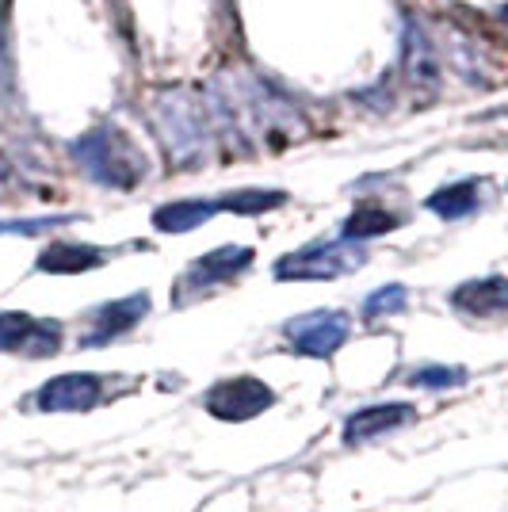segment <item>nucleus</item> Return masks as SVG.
Wrapping results in <instances>:
<instances>
[{"instance_id": "15", "label": "nucleus", "mask_w": 508, "mask_h": 512, "mask_svg": "<svg viewBox=\"0 0 508 512\" xmlns=\"http://www.w3.org/2000/svg\"><path fill=\"white\" fill-rule=\"evenodd\" d=\"M390 230H398V214H390L386 207L379 203H360L356 211L348 214V222H344V230H340V241H367V237H379V234H390Z\"/></svg>"}, {"instance_id": "4", "label": "nucleus", "mask_w": 508, "mask_h": 512, "mask_svg": "<svg viewBox=\"0 0 508 512\" xmlns=\"http://www.w3.org/2000/svg\"><path fill=\"white\" fill-rule=\"evenodd\" d=\"M367 264V253L352 241H321L310 249L283 256L276 264V279H337L348 272H360Z\"/></svg>"}, {"instance_id": "19", "label": "nucleus", "mask_w": 508, "mask_h": 512, "mask_svg": "<svg viewBox=\"0 0 508 512\" xmlns=\"http://www.w3.org/2000/svg\"><path fill=\"white\" fill-rule=\"evenodd\" d=\"M405 306V287L402 283H390V287H379L371 299L363 302V318L375 321V318H386V314H398Z\"/></svg>"}, {"instance_id": "18", "label": "nucleus", "mask_w": 508, "mask_h": 512, "mask_svg": "<svg viewBox=\"0 0 508 512\" xmlns=\"http://www.w3.org/2000/svg\"><path fill=\"white\" fill-rule=\"evenodd\" d=\"M31 329H35L31 314H0V352H23Z\"/></svg>"}, {"instance_id": "22", "label": "nucleus", "mask_w": 508, "mask_h": 512, "mask_svg": "<svg viewBox=\"0 0 508 512\" xmlns=\"http://www.w3.org/2000/svg\"><path fill=\"white\" fill-rule=\"evenodd\" d=\"M16 169L8 165V157H0V199H8V192H16Z\"/></svg>"}, {"instance_id": "6", "label": "nucleus", "mask_w": 508, "mask_h": 512, "mask_svg": "<svg viewBox=\"0 0 508 512\" xmlns=\"http://www.w3.org/2000/svg\"><path fill=\"white\" fill-rule=\"evenodd\" d=\"M287 341L295 344V352L325 360L333 356L340 344L348 341V318L340 310H314L302 318L287 321Z\"/></svg>"}, {"instance_id": "16", "label": "nucleus", "mask_w": 508, "mask_h": 512, "mask_svg": "<svg viewBox=\"0 0 508 512\" xmlns=\"http://www.w3.org/2000/svg\"><path fill=\"white\" fill-rule=\"evenodd\" d=\"M482 188H486V180H459V184H447V188H440V192L428 199V211H436L440 218H463V214L478 211Z\"/></svg>"}, {"instance_id": "7", "label": "nucleus", "mask_w": 508, "mask_h": 512, "mask_svg": "<svg viewBox=\"0 0 508 512\" xmlns=\"http://www.w3.org/2000/svg\"><path fill=\"white\" fill-rule=\"evenodd\" d=\"M249 264H253V249H245V245H222V249H214V253L199 256L188 272H184V279H180V295L211 291V287H218V283L241 276Z\"/></svg>"}, {"instance_id": "20", "label": "nucleus", "mask_w": 508, "mask_h": 512, "mask_svg": "<svg viewBox=\"0 0 508 512\" xmlns=\"http://www.w3.org/2000/svg\"><path fill=\"white\" fill-rule=\"evenodd\" d=\"M466 379V371H459V367H421V371H413V379L409 383L413 386H424V390H447V386H459Z\"/></svg>"}, {"instance_id": "9", "label": "nucleus", "mask_w": 508, "mask_h": 512, "mask_svg": "<svg viewBox=\"0 0 508 512\" xmlns=\"http://www.w3.org/2000/svg\"><path fill=\"white\" fill-rule=\"evenodd\" d=\"M146 314H149L146 291L127 295V299H119V302H107V306L96 310V318H92V333L85 337V344H107L111 337H119V333L134 329Z\"/></svg>"}, {"instance_id": "5", "label": "nucleus", "mask_w": 508, "mask_h": 512, "mask_svg": "<svg viewBox=\"0 0 508 512\" xmlns=\"http://www.w3.org/2000/svg\"><path fill=\"white\" fill-rule=\"evenodd\" d=\"M276 402V394L268 390V383H260L253 375H241V379H226L207 394V413L218 421H253L264 409Z\"/></svg>"}, {"instance_id": "12", "label": "nucleus", "mask_w": 508, "mask_h": 512, "mask_svg": "<svg viewBox=\"0 0 508 512\" xmlns=\"http://www.w3.org/2000/svg\"><path fill=\"white\" fill-rule=\"evenodd\" d=\"M107 260L104 249L96 245H77V241H54L50 249L39 256V272L50 276H77V272H92Z\"/></svg>"}, {"instance_id": "3", "label": "nucleus", "mask_w": 508, "mask_h": 512, "mask_svg": "<svg viewBox=\"0 0 508 512\" xmlns=\"http://www.w3.org/2000/svg\"><path fill=\"white\" fill-rule=\"evenodd\" d=\"M73 161L85 169L88 180L104 184V188H119V192H130L142 184L146 176V153L130 142L119 127H96L81 134L73 146Z\"/></svg>"}, {"instance_id": "1", "label": "nucleus", "mask_w": 508, "mask_h": 512, "mask_svg": "<svg viewBox=\"0 0 508 512\" xmlns=\"http://www.w3.org/2000/svg\"><path fill=\"white\" fill-rule=\"evenodd\" d=\"M214 134H226L241 150L249 146H283L302 127L295 104L253 73H218L211 85L199 92Z\"/></svg>"}, {"instance_id": "17", "label": "nucleus", "mask_w": 508, "mask_h": 512, "mask_svg": "<svg viewBox=\"0 0 508 512\" xmlns=\"http://www.w3.org/2000/svg\"><path fill=\"white\" fill-rule=\"evenodd\" d=\"M287 203V192H264V188H245V192H230L218 199V211H233V214H264L276 211Z\"/></svg>"}, {"instance_id": "11", "label": "nucleus", "mask_w": 508, "mask_h": 512, "mask_svg": "<svg viewBox=\"0 0 508 512\" xmlns=\"http://www.w3.org/2000/svg\"><path fill=\"white\" fill-rule=\"evenodd\" d=\"M402 69L413 85H436V77H440L436 50H432L424 27L417 20H405L402 27Z\"/></svg>"}, {"instance_id": "13", "label": "nucleus", "mask_w": 508, "mask_h": 512, "mask_svg": "<svg viewBox=\"0 0 508 512\" xmlns=\"http://www.w3.org/2000/svg\"><path fill=\"white\" fill-rule=\"evenodd\" d=\"M451 302H455L459 310H466V314H478V318H501L508 302V283L501 276L463 283V287L451 295Z\"/></svg>"}, {"instance_id": "21", "label": "nucleus", "mask_w": 508, "mask_h": 512, "mask_svg": "<svg viewBox=\"0 0 508 512\" xmlns=\"http://www.w3.org/2000/svg\"><path fill=\"white\" fill-rule=\"evenodd\" d=\"M65 222H73V218H69V214H54V218H16V222H0V237L4 234L35 237V234L54 230V226H65Z\"/></svg>"}, {"instance_id": "10", "label": "nucleus", "mask_w": 508, "mask_h": 512, "mask_svg": "<svg viewBox=\"0 0 508 512\" xmlns=\"http://www.w3.org/2000/svg\"><path fill=\"white\" fill-rule=\"evenodd\" d=\"M409 417H413V406H405V402L367 406L344 421V444H367V440H375V436H382V432L405 425Z\"/></svg>"}, {"instance_id": "8", "label": "nucleus", "mask_w": 508, "mask_h": 512, "mask_svg": "<svg viewBox=\"0 0 508 512\" xmlns=\"http://www.w3.org/2000/svg\"><path fill=\"white\" fill-rule=\"evenodd\" d=\"M104 386L96 375H85V371H69V375H58L39 390V409L43 413H85L100 402Z\"/></svg>"}, {"instance_id": "2", "label": "nucleus", "mask_w": 508, "mask_h": 512, "mask_svg": "<svg viewBox=\"0 0 508 512\" xmlns=\"http://www.w3.org/2000/svg\"><path fill=\"white\" fill-rule=\"evenodd\" d=\"M153 127L161 134L169 157L184 169L199 165L211 150V115H207L203 96L191 88H161L153 96Z\"/></svg>"}, {"instance_id": "14", "label": "nucleus", "mask_w": 508, "mask_h": 512, "mask_svg": "<svg viewBox=\"0 0 508 512\" xmlns=\"http://www.w3.org/2000/svg\"><path fill=\"white\" fill-rule=\"evenodd\" d=\"M218 214V199H184V203H165L153 211V226L161 234H188L195 226L211 222Z\"/></svg>"}]
</instances>
